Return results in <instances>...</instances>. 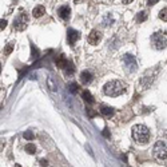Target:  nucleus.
<instances>
[{"label": "nucleus", "instance_id": "nucleus-1", "mask_svg": "<svg viewBox=\"0 0 167 167\" xmlns=\"http://www.w3.org/2000/svg\"><path fill=\"white\" fill-rule=\"evenodd\" d=\"M132 138L139 144H146L150 139V130L144 124H136L132 127Z\"/></svg>", "mask_w": 167, "mask_h": 167}, {"label": "nucleus", "instance_id": "nucleus-2", "mask_svg": "<svg viewBox=\"0 0 167 167\" xmlns=\"http://www.w3.org/2000/svg\"><path fill=\"white\" fill-rule=\"evenodd\" d=\"M124 90H126L124 84L120 80H110V82H107L103 87L104 94L108 96H119L120 94L124 92Z\"/></svg>", "mask_w": 167, "mask_h": 167}, {"label": "nucleus", "instance_id": "nucleus-3", "mask_svg": "<svg viewBox=\"0 0 167 167\" xmlns=\"http://www.w3.org/2000/svg\"><path fill=\"white\" fill-rule=\"evenodd\" d=\"M152 152H154V156L158 159V160H166L167 159V144L164 142H162V140H159L155 143V146H154V150H152Z\"/></svg>", "mask_w": 167, "mask_h": 167}, {"label": "nucleus", "instance_id": "nucleus-4", "mask_svg": "<svg viewBox=\"0 0 167 167\" xmlns=\"http://www.w3.org/2000/svg\"><path fill=\"white\" fill-rule=\"evenodd\" d=\"M151 43H152L155 50H163L167 46V39L164 38V35L156 32L151 36Z\"/></svg>", "mask_w": 167, "mask_h": 167}, {"label": "nucleus", "instance_id": "nucleus-5", "mask_svg": "<svg viewBox=\"0 0 167 167\" xmlns=\"http://www.w3.org/2000/svg\"><path fill=\"white\" fill-rule=\"evenodd\" d=\"M122 62H123L124 70L128 74L134 72L135 70H136V60H135V58L132 55H130V54H126V55L122 58Z\"/></svg>", "mask_w": 167, "mask_h": 167}, {"label": "nucleus", "instance_id": "nucleus-6", "mask_svg": "<svg viewBox=\"0 0 167 167\" xmlns=\"http://www.w3.org/2000/svg\"><path fill=\"white\" fill-rule=\"evenodd\" d=\"M27 23H28V16H27V14H19L16 18H15L14 20V27L16 28L18 31H23L27 27Z\"/></svg>", "mask_w": 167, "mask_h": 167}, {"label": "nucleus", "instance_id": "nucleus-7", "mask_svg": "<svg viewBox=\"0 0 167 167\" xmlns=\"http://www.w3.org/2000/svg\"><path fill=\"white\" fill-rule=\"evenodd\" d=\"M100 40H102V32L98 30H92L88 35V43L91 46H96Z\"/></svg>", "mask_w": 167, "mask_h": 167}, {"label": "nucleus", "instance_id": "nucleus-8", "mask_svg": "<svg viewBox=\"0 0 167 167\" xmlns=\"http://www.w3.org/2000/svg\"><path fill=\"white\" fill-rule=\"evenodd\" d=\"M79 38H80V34L78 32V31H75V30H68V32H67V40H68V43L71 44V46L75 44V42Z\"/></svg>", "mask_w": 167, "mask_h": 167}, {"label": "nucleus", "instance_id": "nucleus-9", "mask_svg": "<svg viewBox=\"0 0 167 167\" xmlns=\"http://www.w3.org/2000/svg\"><path fill=\"white\" fill-rule=\"evenodd\" d=\"M58 14H59V16L62 19H64V20H67L70 18V14H71V10H70V7L67 6H62L59 10H58Z\"/></svg>", "mask_w": 167, "mask_h": 167}, {"label": "nucleus", "instance_id": "nucleus-10", "mask_svg": "<svg viewBox=\"0 0 167 167\" xmlns=\"http://www.w3.org/2000/svg\"><path fill=\"white\" fill-rule=\"evenodd\" d=\"M92 82V74L90 71H83L80 74V83H83V84H88V83H91Z\"/></svg>", "mask_w": 167, "mask_h": 167}, {"label": "nucleus", "instance_id": "nucleus-11", "mask_svg": "<svg viewBox=\"0 0 167 167\" xmlns=\"http://www.w3.org/2000/svg\"><path fill=\"white\" fill-rule=\"evenodd\" d=\"M99 111H100V114L103 116H106V118H111V116L114 115V108H111L108 106H100Z\"/></svg>", "mask_w": 167, "mask_h": 167}, {"label": "nucleus", "instance_id": "nucleus-12", "mask_svg": "<svg viewBox=\"0 0 167 167\" xmlns=\"http://www.w3.org/2000/svg\"><path fill=\"white\" fill-rule=\"evenodd\" d=\"M55 63L59 68H66L67 64H68V60L64 58V55H59V56L55 58Z\"/></svg>", "mask_w": 167, "mask_h": 167}, {"label": "nucleus", "instance_id": "nucleus-13", "mask_svg": "<svg viewBox=\"0 0 167 167\" xmlns=\"http://www.w3.org/2000/svg\"><path fill=\"white\" fill-rule=\"evenodd\" d=\"M44 14H46V8L43 6H36L34 8V11H32L34 18H40V16H43Z\"/></svg>", "mask_w": 167, "mask_h": 167}, {"label": "nucleus", "instance_id": "nucleus-14", "mask_svg": "<svg viewBox=\"0 0 167 167\" xmlns=\"http://www.w3.org/2000/svg\"><path fill=\"white\" fill-rule=\"evenodd\" d=\"M74 72H75V67H74L72 62H68L67 67L64 68V75L67 76V78H70V76H72V75H74Z\"/></svg>", "mask_w": 167, "mask_h": 167}, {"label": "nucleus", "instance_id": "nucleus-15", "mask_svg": "<svg viewBox=\"0 0 167 167\" xmlns=\"http://www.w3.org/2000/svg\"><path fill=\"white\" fill-rule=\"evenodd\" d=\"M47 84H48V88L51 91H56V82L54 80V78L51 75L47 78Z\"/></svg>", "mask_w": 167, "mask_h": 167}, {"label": "nucleus", "instance_id": "nucleus-16", "mask_svg": "<svg viewBox=\"0 0 167 167\" xmlns=\"http://www.w3.org/2000/svg\"><path fill=\"white\" fill-rule=\"evenodd\" d=\"M82 96H83V99L86 100V102L94 103V98H92V95H91L88 91H83V92H82Z\"/></svg>", "mask_w": 167, "mask_h": 167}, {"label": "nucleus", "instance_id": "nucleus-17", "mask_svg": "<svg viewBox=\"0 0 167 167\" xmlns=\"http://www.w3.org/2000/svg\"><path fill=\"white\" fill-rule=\"evenodd\" d=\"M136 20H138L139 23H142V22H146V20H147V12H146V11H140V12L138 14Z\"/></svg>", "mask_w": 167, "mask_h": 167}, {"label": "nucleus", "instance_id": "nucleus-18", "mask_svg": "<svg viewBox=\"0 0 167 167\" xmlns=\"http://www.w3.org/2000/svg\"><path fill=\"white\" fill-rule=\"evenodd\" d=\"M26 151L28 154H35L36 152V147H35V144H32V143H28V144H26Z\"/></svg>", "mask_w": 167, "mask_h": 167}, {"label": "nucleus", "instance_id": "nucleus-19", "mask_svg": "<svg viewBox=\"0 0 167 167\" xmlns=\"http://www.w3.org/2000/svg\"><path fill=\"white\" fill-rule=\"evenodd\" d=\"M12 50H14V43H8L4 48V55H10L12 52Z\"/></svg>", "mask_w": 167, "mask_h": 167}, {"label": "nucleus", "instance_id": "nucleus-20", "mask_svg": "<svg viewBox=\"0 0 167 167\" xmlns=\"http://www.w3.org/2000/svg\"><path fill=\"white\" fill-rule=\"evenodd\" d=\"M159 18H160L162 20L167 22V8H163L160 12H159Z\"/></svg>", "mask_w": 167, "mask_h": 167}, {"label": "nucleus", "instance_id": "nucleus-21", "mask_svg": "<svg viewBox=\"0 0 167 167\" xmlns=\"http://www.w3.org/2000/svg\"><path fill=\"white\" fill-rule=\"evenodd\" d=\"M23 136H24V139H27V140H32L35 138V135H34V132H31V131H26Z\"/></svg>", "mask_w": 167, "mask_h": 167}, {"label": "nucleus", "instance_id": "nucleus-22", "mask_svg": "<svg viewBox=\"0 0 167 167\" xmlns=\"http://www.w3.org/2000/svg\"><path fill=\"white\" fill-rule=\"evenodd\" d=\"M78 90H79V86H78L76 83H71V84H70V91H71L72 94L78 92Z\"/></svg>", "mask_w": 167, "mask_h": 167}, {"label": "nucleus", "instance_id": "nucleus-23", "mask_svg": "<svg viewBox=\"0 0 167 167\" xmlns=\"http://www.w3.org/2000/svg\"><path fill=\"white\" fill-rule=\"evenodd\" d=\"M38 56H39V50L32 46V59H36Z\"/></svg>", "mask_w": 167, "mask_h": 167}, {"label": "nucleus", "instance_id": "nucleus-24", "mask_svg": "<svg viewBox=\"0 0 167 167\" xmlns=\"http://www.w3.org/2000/svg\"><path fill=\"white\" fill-rule=\"evenodd\" d=\"M103 136L104 138H110V131H108V128H104L103 130Z\"/></svg>", "mask_w": 167, "mask_h": 167}, {"label": "nucleus", "instance_id": "nucleus-25", "mask_svg": "<svg viewBox=\"0 0 167 167\" xmlns=\"http://www.w3.org/2000/svg\"><path fill=\"white\" fill-rule=\"evenodd\" d=\"M6 26H7V20H2V22H0V28H2V30H4Z\"/></svg>", "mask_w": 167, "mask_h": 167}, {"label": "nucleus", "instance_id": "nucleus-26", "mask_svg": "<svg viewBox=\"0 0 167 167\" xmlns=\"http://www.w3.org/2000/svg\"><path fill=\"white\" fill-rule=\"evenodd\" d=\"M40 166H42V167H47V166H48V162L44 160V159H42V160H40Z\"/></svg>", "mask_w": 167, "mask_h": 167}, {"label": "nucleus", "instance_id": "nucleus-27", "mask_svg": "<svg viewBox=\"0 0 167 167\" xmlns=\"http://www.w3.org/2000/svg\"><path fill=\"white\" fill-rule=\"evenodd\" d=\"M156 3H158L156 0H148V2H147V6H150V7H151V6L156 4Z\"/></svg>", "mask_w": 167, "mask_h": 167}, {"label": "nucleus", "instance_id": "nucleus-28", "mask_svg": "<svg viewBox=\"0 0 167 167\" xmlns=\"http://www.w3.org/2000/svg\"><path fill=\"white\" fill-rule=\"evenodd\" d=\"M87 114H88V115H90V116H95V112H94V111H92V110H91V108H88V110H87Z\"/></svg>", "mask_w": 167, "mask_h": 167}, {"label": "nucleus", "instance_id": "nucleus-29", "mask_svg": "<svg viewBox=\"0 0 167 167\" xmlns=\"http://www.w3.org/2000/svg\"><path fill=\"white\" fill-rule=\"evenodd\" d=\"M122 3H123V4H128V3H131V2H130V0H123Z\"/></svg>", "mask_w": 167, "mask_h": 167}]
</instances>
